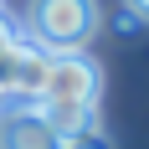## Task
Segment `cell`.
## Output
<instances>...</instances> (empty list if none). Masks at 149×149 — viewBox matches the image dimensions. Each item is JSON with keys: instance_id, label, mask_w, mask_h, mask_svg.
Returning a JSON list of instances; mask_svg holds the SVG:
<instances>
[{"instance_id": "1", "label": "cell", "mask_w": 149, "mask_h": 149, "mask_svg": "<svg viewBox=\"0 0 149 149\" xmlns=\"http://www.w3.org/2000/svg\"><path fill=\"white\" fill-rule=\"evenodd\" d=\"M98 26H103L98 0H31L21 36L57 57V52H82L98 36Z\"/></svg>"}, {"instance_id": "2", "label": "cell", "mask_w": 149, "mask_h": 149, "mask_svg": "<svg viewBox=\"0 0 149 149\" xmlns=\"http://www.w3.org/2000/svg\"><path fill=\"white\" fill-rule=\"evenodd\" d=\"M98 93H103V67L82 52H57L46 62L36 108H98Z\"/></svg>"}, {"instance_id": "3", "label": "cell", "mask_w": 149, "mask_h": 149, "mask_svg": "<svg viewBox=\"0 0 149 149\" xmlns=\"http://www.w3.org/2000/svg\"><path fill=\"white\" fill-rule=\"evenodd\" d=\"M0 149H62V134L46 123L36 103L0 108Z\"/></svg>"}, {"instance_id": "4", "label": "cell", "mask_w": 149, "mask_h": 149, "mask_svg": "<svg viewBox=\"0 0 149 149\" xmlns=\"http://www.w3.org/2000/svg\"><path fill=\"white\" fill-rule=\"evenodd\" d=\"M62 149H113L108 144V134L93 123V129H82V134H72V139H62Z\"/></svg>"}, {"instance_id": "5", "label": "cell", "mask_w": 149, "mask_h": 149, "mask_svg": "<svg viewBox=\"0 0 149 149\" xmlns=\"http://www.w3.org/2000/svg\"><path fill=\"white\" fill-rule=\"evenodd\" d=\"M123 5H129V15H134V21H149V0H123Z\"/></svg>"}]
</instances>
